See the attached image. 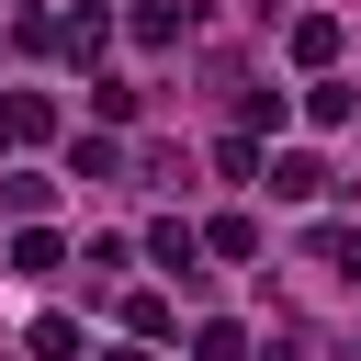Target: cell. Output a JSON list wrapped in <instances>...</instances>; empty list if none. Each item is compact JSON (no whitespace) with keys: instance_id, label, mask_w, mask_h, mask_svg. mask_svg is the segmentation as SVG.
<instances>
[{"instance_id":"3","label":"cell","mask_w":361,"mask_h":361,"mask_svg":"<svg viewBox=\"0 0 361 361\" xmlns=\"http://www.w3.org/2000/svg\"><path fill=\"white\" fill-rule=\"evenodd\" d=\"M102 34H113V11H102V0H79V11H68V23H56V45H68V56H79V68H90V56H102Z\"/></svg>"},{"instance_id":"8","label":"cell","mask_w":361,"mask_h":361,"mask_svg":"<svg viewBox=\"0 0 361 361\" xmlns=\"http://www.w3.org/2000/svg\"><path fill=\"white\" fill-rule=\"evenodd\" d=\"M203 248H214V259H259V226H248V214H214Z\"/></svg>"},{"instance_id":"1","label":"cell","mask_w":361,"mask_h":361,"mask_svg":"<svg viewBox=\"0 0 361 361\" xmlns=\"http://www.w3.org/2000/svg\"><path fill=\"white\" fill-rule=\"evenodd\" d=\"M147 259H158V271H180V282H203V271H192V259H203V226L158 214V226H147Z\"/></svg>"},{"instance_id":"11","label":"cell","mask_w":361,"mask_h":361,"mask_svg":"<svg viewBox=\"0 0 361 361\" xmlns=\"http://www.w3.org/2000/svg\"><path fill=\"white\" fill-rule=\"evenodd\" d=\"M11 271H34V282H45V271H56V237H45V226H23V237H11Z\"/></svg>"},{"instance_id":"2","label":"cell","mask_w":361,"mask_h":361,"mask_svg":"<svg viewBox=\"0 0 361 361\" xmlns=\"http://www.w3.org/2000/svg\"><path fill=\"white\" fill-rule=\"evenodd\" d=\"M338 45H350V23H338V11H293V68H327Z\"/></svg>"},{"instance_id":"10","label":"cell","mask_w":361,"mask_h":361,"mask_svg":"<svg viewBox=\"0 0 361 361\" xmlns=\"http://www.w3.org/2000/svg\"><path fill=\"white\" fill-rule=\"evenodd\" d=\"M0 203H11V214H45V203H56V180H45V169H11V180H0Z\"/></svg>"},{"instance_id":"7","label":"cell","mask_w":361,"mask_h":361,"mask_svg":"<svg viewBox=\"0 0 361 361\" xmlns=\"http://www.w3.org/2000/svg\"><path fill=\"white\" fill-rule=\"evenodd\" d=\"M68 169H79V180H124V147H113V135H79Z\"/></svg>"},{"instance_id":"4","label":"cell","mask_w":361,"mask_h":361,"mask_svg":"<svg viewBox=\"0 0 361 361\" xmlns=\"http://www.w3.org/2000/svg\"><path fill=\"white\" fill-rule=\"evenodd\" d=\"M0 135H11V147H45V135H56V102H45V90H23V102L0 113Z\"/></svg>"},{"instance_id":"9","label":"cell","mask_w":361,"mask_h":361,"mask_svg":"<svg viewBox=\"0 0 361 361\" xmlns=\"http://www.w3.org/2000/svg\"><path fill=\"white\" fill-rule=\"evenodd\" d=\"M305 113H316V124H350V113H361V90H350V79H316V90H305Z\"/></svg>"},{"instance_id":"6","label":"cell","mask_w":361,"mask_h":361,"mask_svg":"<svg viewBox=\"0 0 361 361\" xmlns=\"http://www.w3.org/2000/svg\"><path fill=\"white\" fill-rule=\"evenodd\" d=\"M271 192H282V203H316V192H327V158H271Z\"/></svg>"},{"instance_id":"5","label":"cell","mask_w":361,"mask_h":361,"mask_svg":"<svg viewBox=\"0 0 361 361\" xmlns=\"http://www.w3.org/2000/svg\"><path fill=\"white\" fill-rule=\"evenodd\" d=\"M192 34V0H135V45H180Z\"/></svg>"},{"instance_id":"12","label":"cell","mask_w":361,"mask_h":361,"mask_svg":"<svg viewBox=\"0 0 361 361\" xmlns=\"http://www.w3.org/2000/svg\"><path fill=\"white\" fill-rule=\"evenodd\" d=\"M34 361H79V316H45L34 327Z\"/></svg>"},{"instance_id":"13","label":"cell","mask_w":361,"mask_h":361,"mask_svg":"<svg viewBox=\"0 0 361 361\" xmlns=\"http://www.w3.org/2000/svg\"><path fill=\"white\" fill-rule=\"evenodd\" d=\"M102 361H147V338H124V350H102Z\"/></svg>"}]
</instances>
